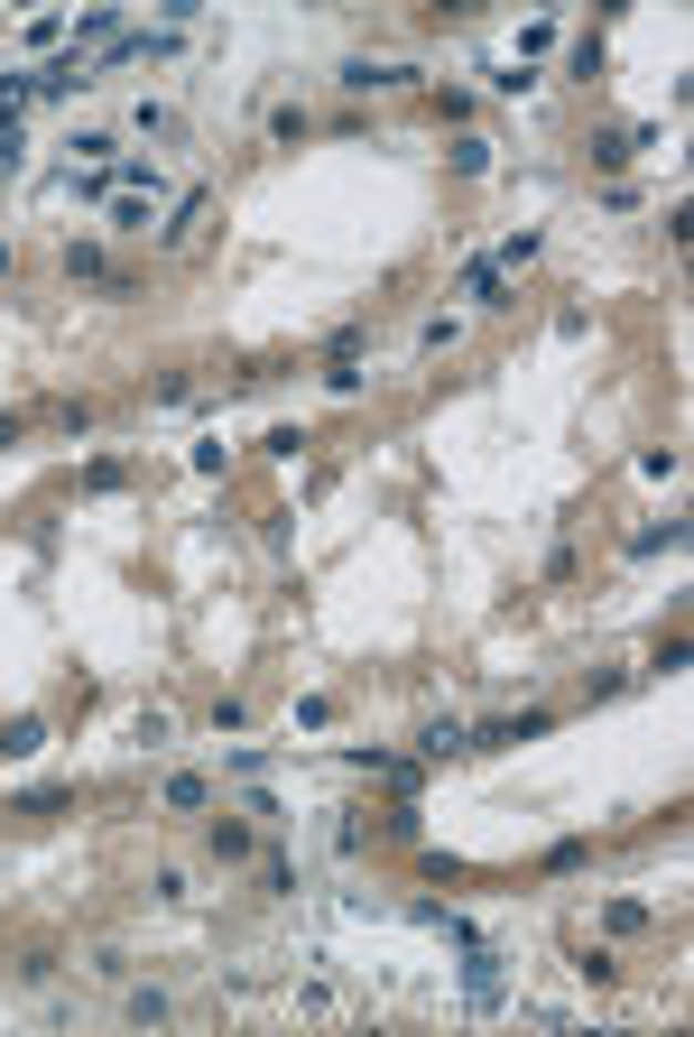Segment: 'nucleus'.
<instances>
[{"label":"nucleus","instance_id":"1","mask_svg":"<svg viewBox=\"0 0 694 1037\" xmlns=\"http://www.w3.org/2000/svg\"><path fill=\"white\" fill-rule=\"evenodd\" d=\"M463 297L473 306H509V269L500 259H463Z\"/></svg>","mask_w":694,"mask_h":1037},{"label":"nucleus","instance_id":"2","mask_svg":"<svg viewBox=\"0 0 694 1037\" xmlns=\"http://www.w3.org/2000/svg\"><path fill=\"white\" fill-rule=\"evenodd\" d=\"M649 140H657V130H602V140H593V167H602V176H621Z\"/></svg>","mask_w":694,"mask_h":1037},{"label":"nucleus","instance_id":"3","mask_svg":"<svg viewBox=\"0 0 694 1037\" xmlns=\"http://www.w3.org/2000/svg\"><path fill=\"white\" fill-rule=\"evenodd\" d=\"M158 186H167V176H158V158H121V167H112V195H139V204H158Z\"/></svg>","mask_w":694,"mask_h":1037},{"label":"nucleus","instance_id":"4","mask_svg":"<svg viewBox=\"0 0 694 1037\" xmlns=\"http://www.w3.org/2000/svg\"><path fill=\"white\" fill-rule=\"evenodd\" d=\"M343 93H380V84H407V65H371V57H352L343 74H333Z\"/></svg>","mask_w":694,"mask_h":1037},{"label":"nucleus","instance_id":"5","mask_svg":"<svg viewBox=\"0 0 694 1037\" xmlns=\"http://www.w3.org/2000/svg\"><path fill=\"white\" fill-rule=\"evenodd\" d=\"M463 982H473V1009H491V1000H500V954H491V945H473Z\"/></svg>","mask_w":694,"mask_h":1037},{"label":"nucleus","instance_id":"6","mask_svg":"<svg viewBox=\"0 0 694 1037\" xmlns=\"http://www.w3.org/2000/svg\"><path fill=\"white\" fill-rule=\"evenodd\" d=\"M445 158H454V176H491V140H481V130H463Z\"/></svg>","mask_w":694,"mask_h":1037},{"label":"nucleus","instance_id":"7","mask_svg":"<svg viewBox=\"0 0 694 1037\" xmlns=\"http://www.w3.org/2000/svg\"><path fill=\"white\" fill-rule=\"evenodd\" d=\"M65 278H102V288H112V259H102V242H65Z\"/></svg>","mask_w":694,"mask_h":1037},{"label":"nucleus","instance_id":"8","mask_svg":"<svg viewBox=\"0 0 694 1037\" xmlns=\"http://www.w3.org/2000/svg\"><path fill=\"white\" fill-rule=\"evenodd\" d=\"M417 750H426V760H454V750H473V732H463V722H426Z\"/></svg>","mask_w":694,"mask_h":1037},{"label":"nucleus","instance_id":"9","mask_svg":"<svg viewBox=\"0 0 694 1037\" xmlns=\"http://www.w3.org/2000/svg\"><path fill=\"white\" fill-rule=\"evenodd\" d=\"M685 547V518H666V528H639L630 537V556H676Z\"/></svg>","mask_w":694,"mask_h":1037},{"label":"nucleus","instance_id":"10","mask_svg":"<svg viewBox=\"0 0 694 1037\" xmlns=\"http://www.w3.org/2000/svg\"><path fill=\"white\" fill-rule=\"evenodd\" d=\"M0 750H10V760H29V750H46V722H38V713H19L10 732H0Z\"/></svg>","mask_w":694,"mask_h":1037},{"label":"nucleus","instance_id":"11","mask_svg":"<svg viewBox=\"0 0 694 1037\" xmlns=\"http://www.w3.org/2000/svg\"><path fill=\"white\" fill-rule=\"evenodd\" d=\"M214 862H250V824H231V815H214Z\"/></svg>","mask_w":694,"mask_h":1037},{"label":"nucleus","instance_id":"12","mask_svg":"<svg viewBox=\"0 0 694 1037\" xmlns=\"http://www.w3.org/2000/svg\"><path fill=\"white\" fill-rule=\"evenodd\" d=\"M602 926H611V936H639V926H649V907H639V899H611Z\"/></svg>","mask_w":694,"mask_h":1037},{"label":"nucleus","instance_id":"13","mask_svg":"<svg viewBox=\"0 0 694 1037\" xmlns=\"http://www.w3.org/2000/svg\"><path fill=\"white\" fill-rule=\"evenodd\" d=\"M204 797H214L204 778H167V807H176V815H204Z\"/></svg>","mask_w":694,"mask_h":1037},{"label":"nucleus","instance_id":"14","mask_svg":"<svg viewBox=\"0 0 694 1037\" xmlns=\"http://www.w3.org/2000/svg\"><path fill=\"white\" fill-rule=\"evenodd\" d=\"M195 214H204V186H195V195H186V204H176V223H158V242H167V250H176V242H186V232H195Z\"/></svg>","mask_w":694,"mask_h":1037},{"label":"nucleus","instance_id":"15","mask_svg":"<svg viewBox=\"0 0 694 1037\" xmlns=\"http://www.w3.org/2000/svg\"><path fill=\"white\" fill-rule=\"evenodd\" d=\"M74 158H84V167H112V130H74Z\"/></svg>","mask_w":694,"mask_h":1037},{"label":"nucleus","instance_id":"16","mask_svg":"<svg viewBox=\"0 0 694 1037\" xmlns=\"http://www.w3.org/2000/svg\"><path fill=\"white\" fill-rule=\"evenodd\" d=\"M0 445H19V418H0Z\"/></svg>","mask_w":694,"mask_h":1037}]
</instances>
